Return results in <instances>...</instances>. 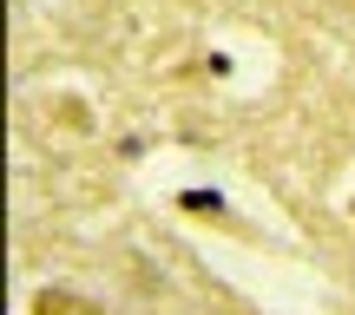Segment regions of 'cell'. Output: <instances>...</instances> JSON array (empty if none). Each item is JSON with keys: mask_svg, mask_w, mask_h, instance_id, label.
Returning a JSON list of instances; mask_svg holds the SVG:
<instances>
[{"mask_svg": "<svg viewBox=\"0 0 355 315\" xmlns=\"http://www.w3.org/2000/svg\"><path fill=\"white\" fill-rule=\"evenodd\" d=\"M33 315H105V309L86 303V296H73V289H40L33 296Z\"/></svg>", "mask_w": 355, "mask_h": 315, "instance_id": "6da1fadb", "label": "cell"}]
</instances>
